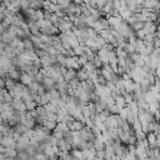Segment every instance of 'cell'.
<instances>
[{"label": "cell", "instance_id": "3957f363", "mask_svg": "<svg viewBox=\"0 0 160 160\" xmlns=\"http://www.w3.org/2000/svg\"><path fill=\"white\" fill-rule=\"evenodd\" d=\"M108 5V0H96V8L99 10H102Z\"/></svg>", "mask_w": 160, "mask_h": 160}, {"label": "cell", "instance_id": "6da1fadb", "mask_svg": "<svg viewBox=\"0 0 160 160\" xmlns=\"http://www.w3.org/2000/svg\"><path fill=\"white\" fill-rule=\"evenodd\" d=\"M20 9H21V11H26V10L31 9V1L30 0H21Z\"/></svg>", "mask_w": 160, "mask_h": 160}, {"label": "cell", "instance_id": "277c9868", "mask_svg": "<svg viewBox=\"0 0 160 160\" xmlns=\"http://www.w3.org/2000/svg\"><path fill=\"white\" fill-rule=\"evenodd\" d=\"M52 4H58V0H50Z\"/></svg>", "mask_w": 160, "mask_h": 160}, {"label": "cell", "instance_id": "7a4b0ae2", "mask_svg": "<svg viewBox=\"0 0 160 160\" xmlns=\"http://www.w3.org/2000/svg\"><path fill=\"white\" fill-rule=\"evenodd\" d=\"M42 5H44V0H34L31 2V8L35 9V10H41Z\"/></svg>", "mask_w": 160, "mask_h": 160}]
</instances>
